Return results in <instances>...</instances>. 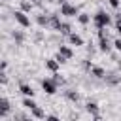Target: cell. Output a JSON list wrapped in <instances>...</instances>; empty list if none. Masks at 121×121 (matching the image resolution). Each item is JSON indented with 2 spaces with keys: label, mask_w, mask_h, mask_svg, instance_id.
Wrapping results in <instances>:
<instances>
[{
  "label": "cell",
  "mask_w": 121,
  "mask_h": 121,
  "mask_svg": "<svg viewBox=\"0 0 121 121\" xmlns=\"http://www.w3.org/2000/svg\"><path fill=\"white\" fill-rule=\"evenodd\" d=\"M93 21H95V26L96 28H106L110 23H112V17H110V13H106V11H96L95 15H93Z\"/></svg>",
  "instance_id": "6da1fadb"
},
{
  "label": "cell",
  "mask_w": 121,
  "mask_h": 121,
  "mask_svg": "<svg viewBox=\"0 0 121 121\" xmlns=\"http://www.w3.org/2000/svg\"><path fill=\"white\" fill-rule=\"evenodd\" d=\"M13 19L23 26V28H28L30 26V19L26 17V11H23V9H17V11H13Z\"/></svg>",
  "instance_id": "7a4b0ae2"
},
{
  "label": "cell",
  "mask_w": 121,
  "mask_h": 121,
  "mask_svg": "<svg viewBox=\"0 0 121 121\" xmlns=\"http://www.w3.org/2000/svg\"><path fill=\"white\" fill-rule=\"evenodd\" d=\"M57 81L51 78V79H42V89H43V93L45 95H55L57 93Z\"/></svg>",
  "instance_id": "3957f363"
},
{
  "label": "cell",
  "mask_w": 121,
  "mask_h": 121,
  "mask_svg": "<svg viewBox=\"0 0 121 121\" xmlns=\"http://www.w3.org/2000/svg\"><path fill=\"white\" fill-rule=\"evenodd\" d=\"M60 15H64V17H76V15H79V13H78V8H76V6L64 2V4H60Z\"/></svg>",
  "instance_id": "277c9868"
},
{
  "label": "cell",
  "mask_w": 121,
  "mask_h": 121,
  "mask_svg": "<svg viewBox=\"0 0 121 121\" xmlns=\"http://www.w3.org/2000/svg\"><path fill=\"white\" fill-rule=\"evenodd\" d=\"M60 25H62V21L59 19V15L57 13H51L49 15V28H53V30H60Z\"/></svg>",
  "instance_id": "5b68a950"
},
{
  "label": "cell",
  "mask_w": 121,
  "mask_h": 121,
  "mask_svg": "<svg viewBox=\"0 0 121 121\" xmlns=\"http://www.w3.org/2000/svg\"><path fill=\"white\" fill-rule=\"evenodd\" d=\"M68 42H70L72 45H76V47H79V45H83V38H81L79 34H76V32H72V34L68 36Z\"/></svg>",
  "instance_id": "8992f818"
},
{
  "label": "cell",
  "mask_w": 121,
  "mask_h": 121,
  "mask_svg": "<svg viewBox=\"0 0 121 121\" xmlns=\"http://www.w3.org/2000/svg\"><path fill=\"white\" fill-rule=\"evenodd\" d=\"M59 53L64 57V59H72L74 57V51H72V47H68V45H59Z\"/></svg>",
  "instance_id": "52a82bcc"
},
{
  "label": "cell",
  "mask_w": 121,
  "mask_h": 121,
  "mask_svg": "<svg viewBox=\"0 0 121 121\" xmlns=\"http://www.w3.org/2000/svg\"><path fill=\"white\" fill-rule=\"evenodd\" d=\"M36 23H38L42 28H47V26H49V15H45V13H40V15L36 17Z\"/></svg>",
  "instance_id": "ba28073f"
},
{
  "label": "cell",
  "mask_w": 121,
  "mask_h": 121,
  "mask_svg": "<svg viewBox=\"0 0 121 121\" xmlns=\"http://www.w3.org/2000/svg\"><path fill=\"white\" fill-rule=\"evenodd\" d=\"M98 47H100V51H102V53H110V49H112V43H110V40H108V38H100V42H98Z\"/></svg>",
  "instance_id": "9c48e42d"
},
{
  "label": "cell",
  "mask_w": 121,
  "mask_h": 121,
  "mask_svg": "<svg viewBox=\"0 0 121 121\" xmlns=\"http://www.w3.org/2000/svg\"><path fill=\"white\" fill-rule=\"evenodd\" d=\"M59 64H60V62H59L57 59H45V68L51 70V72H57V70H59Z\"/></svg>",
  "instance_id": "30bf717a"
},
{
  "label": "cell",
  "mask_w": 121,
  "mask_h": 121,
  "mask_svg": "<svg viewBox=\"0 0 121 121\" xmlns=\"http://www.w3.org/2000/svg\"><path fill=\"white\" fill-rule=\"evenodd\" d=\"M104 79H106V83H110V85H117V83L121 81V76H119V74H106Z\"/></svg>",
  "instance_id": "8fae6325"
},
{
  "label": "cell",
  "mask_w": 121,
  "mask_h": 121,
  "mask_svg": "<svg viewBox=\"0 0 121 121\" xmlns=\"http://www.w3.org/2000/svg\"><path fill=\"white\" fill-rule=\"evenodd\" d=\"M19 91H21L25 96H34V89H32V85H28V83H21V85H19Z\"/></svg>",
  "instance_id": "7c38bea8"
},
{
  "label": "cell",
  "mask_w": 121,
  "mask_h": 121,
  "mask_svg": "<svg viewBox=\"0 0 121 121\" xmlns=\"http://www.w3.org/2000/svg\"><path fill=\"white\" fill-rule=\"evenodd\" d=\"M8 112H9V102H8L6 96H2L0 98V117H4Z\"/></svg>",
  "instance_id": "4fadbf2b"
},
{
  "label": "cell",
  "mask_w": 121,
  "mask_h": 121,
  "mask_svg": "<svg viewBox=\"0 0 121 121\" xmlns=\"http://www.w3.org/2000/svg\"><path fill=\"white\" fill-rule=\"evenodd\" d=\"M91 76H95V78L102 79V78L106 76V72H104V68H100V66H93V68H91Z\"/></svg>",
  "instance_id": "5bb4252c"
},
{
  "label": "cell",
  "mask_w": 121,
  "mask_h": 121,
  "mask_svg": "<svg viewBox=\"0 0 121 121\" xmlns=\"http://www.w3.org/2000/svg\"><path fill=\"white\" fill-rule=\"evenodd\" d=\"M64 96H66L68 100H72V102H78V100H79V93L74 91V89H68V91L64 93Z\"/></svg>",
  "instance_id": "9a60e30c"
},
{
  "label": "cell",
  "mask_w": 121,
  "mask_h": 121,
  "mask_svg": "<svg viewBox=\"0 0 121 121\" xmlns=\"http://www.w3.org/2000/svg\"><path fill=\"white\" fill-rule=\"evenodd\" d=\"M85 110H87L91 115H95V113H98V104H96V102H87V104H85Z\"/></svg>",
  "instance_id": "2e32d148"
},
{
  "label": "cell",
  "mask_w": 121,
  "mask_h": 121,
  "mask_svg": "<svg viewBox=\"0 0 121 121\" xmlns=\"http://www.w3.org/2000/svg\"><path fill=\"white\" fill-rule=\"evenodd\" d=\"M30 112H32V115H34L36 119H45V112H43V110H42L40 106H36V108H32Z\"/></svg>",
  "instance_id": "e0dca14e"
},
{
  "label": "cell",
  "mask_w": 121,
  "mask_h": 121,
  "mask_svg": "<svg viewBox=\"0 0 121 121\" xmlns=\"http://www.w3.org/2000/svg\"><path fill=\"white\" fill-rule=\"evenodd\" d=\"M59 32H60V34H64V36H70V34H72V26H70V23H62Z\"/></svg>",
  "instance_id": "ac0fdd59"
},
{
  "label": "cell",
  "mask_w": 121,
  "mask_h": 121,
  "mask_svg": "<svg viewBox=\"0 0 121 121\" xmlns=\"http://www.w3.org/2000/svg\"><path fill=\"white\" fill-rule=\"evenodd\" d=\"M32 8H34V2H28V0H23V2H21V9H23V11L28 13V11H32Z\"/></svg>",
  "instance_id": "d6986e66"
},
{
  "label": "cell",
  "mask_w": 121,
  "mask_h": 121,
  "mask_svg": "<svg viewBox=\"0 0 121 121\" xmlns=\"http://www.w3.org/2000/svg\"><path fill=\"white\" fill-rule=\"evenodd\" d=\"M23 106H25V108H28V110H32V108H36L38 104L32 100V96H26V98L23 100Z\"/></svg>",
  "instance_id": "ffe728a7"
},
{
  "label": "cell",
  "mask_w": 121,
  "mask_h": 121,
  "mask_svg": "<svg viewBox=\"0 0 121 121\" xmlns=\"http://www.w3.org/2000/svg\"><path fill=\"white\" fill-rule=\"evenodd\" d=\"M78 21L85 26V25H89V21H91V17H89V13H79L78 15Z\"/></svg>",
  "instance_id": "44dd1931"
},
{
  "label": "cell",
  "mask_w": 121,
  "mask_h": 121,
  "mask_svg": "<svg viewBox=\"0 0 121 121\" xmlns=\"http://www.w3.org/2000/svg\"><path fill=\"white\" fill-rule=\"evenodd\" d=\"M13 40L21 45V43H23V40H25V34H23V32H13Z\"/></svg>",
  "instance_id": "7402d4cb"
},
{
  "label": "cell",
  "mask_w": 121,
  "mask_h": 121,
  "mask_svg": "<svg viewBox=\"0 0 121 121\" xmlns=\"http://www.w3.org/2000/svg\"><path fill=\"white\" fill-rule=\"evenodd\" d=\"M115 32L119 34V38H121V17L117 15V19H115Z\"/></svg>",
  "instance_id": "603a6c76"
},
{
  "label": "cell",
  "mask_w": 121,
  "mask_h": 121,
  "mask_svg": "<svg viewBox=\"0 0 121 121\" xmlns=\"http://www.w3.org/2000/svg\"><path fill=\"white\" fill-rule=\"evenodd\" d=\"M53 79H55L57 83H62V81H64V79L60 78V74H59V72H53Z\"/></svg>",
  "instance_id": "cb8c5ba5"
},
{
  "label": "cell",
  "mask_w": 121,
  "mask_h": 121,
  "mask_svg": "<svg viewBox=\"0 0 121 121\" xmlns=\"http://www.w3.org/2000/svg\"><path fill=\"white\" fill-rule=\"evenodd\" d=\"M113 47H115V49H117V51L121 53V38H117V40L113 42Z\"/></svg>",
  "instance_id": "d4e9b609"
},
{
  "label": "cell",
  "mask_w": 121,
  "mask_h": 121,
  "mask_svg": "<svg viewBox=\"0 0 121 121\" xmlns=\"http://www.w3.org/2000/svg\"><path fill=\"white\" fill-rule=\"evenodd\" d=\"M55 59H57V60H59V62H60V64H62V62H66V60H68V59H64V57H62V55H60V53H57V55H55Z\"/></svg>",
  "instance_id": "484cf974"
},
{
  "label": "cell",
  "mask_w": 121,
  "mask_h": 121,
  "mask_svg": "<svg viewBox=\"0 0 121 121\" xmlns=\"http://www.w3.org/2000/svg\"><path fill=\"white\" fill-rule=\"evenodd\" d=\"M108 4H110L112 8H115V9L119 8V0H108Z\"/></svg>",
  "instance_id": "4316f807"
},
{
  "label": "cell",
  "mask_w": 121,
  "mask_h": 121,
  "mask_svg": "<svg viewBox=\"0 0 121 121\" xmlns=\"http://www.w3.org/2000/svg\"><path fill=\"white\" fill-rule=\"evenodd\" d=\"M47 119H49V121H57L59 117H57V115H47Z\"/></svg>",
  "instance_id": "83f0119b"
},
{
  "label": "cell",
  "mask_w": 121,
  "mask_h": 121,
  "mask_svg": "<svg viewBox=\"0 0 121 121\" xmlns=\"http://www.w3.org/2000/svg\"><path fill=\"white\" fill-rule=\"evenodd\" d=\"M119 17H121V13H119Z\"/></svg>",
  "instance_id": "f1b7e54d"
}]
</instances>
